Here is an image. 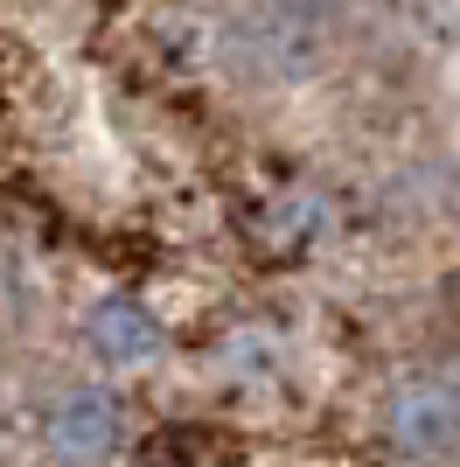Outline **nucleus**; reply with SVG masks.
<instances>
[{"label": "nucleus", "mask_w": 460, "mask_h": 467, "mask_svg": "<svg viewBox=\"0 0 460 467\" xmlns=\"http://www.w3.org/2000/svg\"><path fill=\"white\" fill-rule=\"evenodd\" d=\"M383 432H391V447L412 453V461H433V453L460 447V370L454 363L404 377V384L391 390Z\"/></svg>", "instance_id": "1"}, {"label": "nucleus", "mask_w": 460, "mask_h": 467, "mask_svg": "<svg viewBox=\"0 0 460 467\" xmlns=\"http://www.w3.org/2000/svg\"><path fill=\"white\" fill-rule=\"evenodd\" d=\"M49 447L63 461H105L119 447V405L105 390H70L57 411H49Z\"/></svg>", "instance_id": "2"}, {"label": "nucleus", "mask_w": 460, "mask_h": 467, "mask_svg": "<svg viewBox=\"0 0 460 467\" xmlns=\"http://www.w3.org/2000/svg\"><path fill=\"white\" fill-rule=\"evenodd\" d=\"M91 342H98L105 363H119V370H133V363L161 356V328H153V314L133 307V300H105V307L91 314Z\"/></svg>", "instance_id": "3"}]
</instances>
